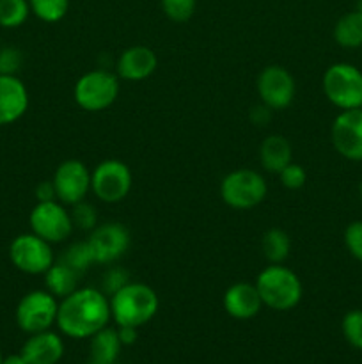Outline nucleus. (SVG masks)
Listing matches in <instances>:
<instances>
[{"label":"nucleus","instance_id":"obj_1","mask_svg":"<svg viewBox=\"0 0 362 364\" xmlns=\"http://www.w3.org/2000/svg\"><path fill=\"white\" fill-rule=\"evenodd\" d=\"M110 320L112 313L109 295L85 287L60 299L55 326L71 340H87L109 326Z\"/></svg>","mask_w":362,"mask_h":364},{"label":"nucleus","instance_id":"obj_2","mask_svg":"<svg viewBox=\"0 0 362 364\" xmlns=\"http://www.w3.org/2000/svg\"><path fill=\"white\" fill-rule=\"evenodd\" d=\"M110 313L117 327H142L155 318L160 301L149 284L128 283L110 295Z\"/></svg>","mask_w":362,"mask_h":364},{"label":"nucleus","instance_id":"obj_3","mask_svg":"<svg viewBox=\"0 0 362 364\" xmlns=\"http://www.w3.org/2000/svg\"><path fill=\"white\" fill-rule=\"evenodd\" d=\"M256 288L261 295L263 306L273 311H290L302 301V281L291 269L283 263H270L259 272Z\"/></svg>","mask_w":362,"mask_h":364},{"label":"nucleus","instance_id":"obj_4","mask_svg":"<svg viewBox=\"0 0 362 364\" xmlns=\"http://www.w3.org/2000/svg\"><path fill=\"white\" fill-rule=\"evenodd\" d=\"M322 87L327 100L337 109H362V71L353 64L336 63L327 68Z\"/></svg>","mask_w":362,"mask_h":364},{"label":"nucleus","instance_id":"obj_5","mask_svg":"<svg viewBox=\"0 0 362 364\" xmlns=\"http://www.w3.org/2000/svg\"><path fill=\"white\" fill-rule=\"evenodd\" d=\"M268 185L265 178L252 169H236L226 174L220 183V196L234 210H252L265 201Z\"/></svg>","mask_w":362,"mask_h":364},{"label":"nucleus","instance_id":"obj_6","mask_svg":"<svg viewBox=\"0 0 362 364\" xmlns=\"http://www.w3.org/2000/svg\"><path fill=\"white\" fill-rule=\"evenodd\" d=\"M73 96L82 110L102 112L119 96V77L106 70L87 71L75 84Z\"/></svg>","mask_w":362,"mask_h":364},{"label":"nucleus","instance_id":"obj_7","mask_svg":"<svg viewBox=\"0 0 362 364\" xmlns=\"http://www.w3.org/2000/svg\"><path fill=\"white\" fill-rule=\"evenodd\" d=\"M57 311V297H53L48 290H32L20 299L14 318L25 334H35L50 331L55 326Z\"/></svg>","mask_w":362,"mask_h":364},{"label":"nucleus","instance_id":"obj_8","mask_svg":"<svg viewBox=\"0 0 362 364\" xmlns=\"http://www.w3.org/2000/svg\"><path fill=\"white\" fill-rule=\"evenodd\" d=\"M9 259L20 272L28 276H45L46 270L55 263L52 244L31 233L18 235L9 245Z\"/></svg>","mask_w":362,"mask_h":364},{"label":"nucleus","instance_id":"obj_9","mask_svg":"<svg viewBox=\"0 0 362 364\" xmlns=\"http://www.w3.org/2000/svg\"><path fill=\"white\" fill-rule=\"evenodd\" d=\"M133 176L130 167L117 159L99 162L91 171V191L103 203H119L130 194Z\"/></svg>","mask_w":362,"mask_h":364},{"label":"nucleus","instance_id":"obj_10","mask_svg":"<svg viewBox=\"0 0 362 364\" xmlns=\"http://www.w3.org/2000/svg\"><path fill=\"white\" fill-rule=\"evenodd\" d=\"M31 231L50 244H60L73 233L71 213L60 201H43L32 208L28 215Z\"/></svg>","mask_w":362,"mask_h":364},{"label":"nucleus","instance_id":"obj_11","mask_svg":"<svg viewBox=\"0 0 362 364\" xmlns=\"http://www.w3.org/2000/svg\"><path fill=\"white\" fill-rule=\"evenodd\" d=\"M330 141L343 159L362 162V109L341 110L330 128Z\"/></svg>","mask_w":362,"mask_h":364},{"label":"nucleus","instance_id":"obj_12","mask_svg":"<svg viewBox=\"0 0 362 364\" xmlns=\"http://www.w3.org/2000/svg\"><path fill=\"white\" fill-rule=\"evenodd\" d=\"M258 92L263 105L270 110H284L291 105L297 92L295 78L286 68L266 66L258 77Z\"/></svg>","mask_w":362,"mask_h":364},{"label":"nucleus","instance_id":"obj_13","mask_svg":"<svg viewBox=\"0 0 362 364\" xmlns=\"http://www.w3.org/2000/svg\"><path fill=\"white\" fill-rule=\"evenodd\" d=\"M57 201L62 205H77L84 201L91 191V171L80 160H64L53 173Z\"/></svg>","mask_w":362,"mask_h":364},{"label":"nucleus","instance_id":"obj_14","mask_svg":"<svg viewBox=\"0 0 362 364\" xmlns=\"http://www.w3.org/2000/svg\"><path fill=\"white\" fill-rule=\"evenodd\" d=\"M89 245L99 265H109L126 255L130 247V231L119 223H105L96 226L89 235Z\"/></svg>","mask_w":362,"mask_h":364},{"label":"nucleus","instance_id":"obj_15","mask_svg":"<svg viewBox=\"0 0 362 364\" xmlns=\"http://www.w3.org/2000/svg\"><path fill=\"white\" fill-rule=\"evenodd\" d=\"M28 109V91L16 75H0V128L23 117Z\"/></svg>","mask_w":362,"mask_h":364},{"label":"nucleus","instance_id":"obj_16","mask_svg":"<svg viewBox=\"0 0 362 364\" xmlns=\"http://www.w3.org/2000/svg\"><path fill=\"white\" fill-rule=\"evenodd\" d=\"M158 66L156 53L149 46H130L117 57V77L128 82H141L151 77Z\"/></svg>","mask_w":362,"mask_h":364},{"label":"nucleus","instance_id":"obj_17","mask_svg":"<svg viewBox=\"0 0 362 364\" xmlns=\"http://www.w3.org/2000/svg\"><path fill=\"white\" fill-rule=\"evenodd\" d=\"M224 309L231 318L251 320L261 311L263 301L258 288L252 283H234L226 290L222 299Z\"/></svg>","mask_w":362,"mask_h":364},{"label":"nucleus","instance_id":"obj_18","mask_svg":"<svg viewBox=\"0 0 362 364\" xmlns=\"http://www.w3.org/2000/svg\"><path fill=\"white\" fill-rule=\"evenodd\" d=\"M20 354L27 364H57L64 355V341L52 329L28 334Z\"/></svg>","mask_w":362,"mask_h":364},{"label":"nucleus","instance_id":"obj_19","mask_svg":"<svg viewBox=\"0 0 362 364\" xmlns=\"http://www.w3.org/2000/svg\"><path fill=\"white\" fill-rule=\"evenodd\" d=\"M291 156H293V149H291L290 141L283 135H268L259 148V162L263 169L273 174H279L287 164L293 162Z\"/></svg>","mask_w":362,"mask_h":364},{"label":"nucleus","instance_id":"obj_20","mask_svg":"<svg viewBox=\"0 0 362 364\" xmlns=\"http://www.w3.org/2000/svg\"><path fill=\"white\" fill-rule=\"evenodd\" d=\"M89 340H91L89 350H91L92 363L116 364V359L119 358L121 348H123L119 334H117V327H103L102 331H98Z\"/></svg>","mask_w":362,"mask_h":364},{"label":"nucleus","instance_id":"obj_21","mask_svg":"<svg viewBox=\"0 0 362 364\" xmlns=\"http://www.w3.org/2000/svg\"><path fill=\"white\" fill-rule=\"evenodd\" d=\"M80 276L82 274H78L77 270H73L64 262L53 263L45 272V287L53 297L64 299L77 290Z\"/></svg>","mask_w":362,"mask_h":364},{"label":"nucleus","instance_id":"obj_22","mask_svg":"<svg viewBox=\"0 0 362 364\" xmlns=\"http://www.w3.org/2000/svg\"><path fill=\"white\" fill-rule=\"evenodd\" d=\"M334 39L343 48L362 46V13L355 9L343 14L334 25Z\"/></svg>","mask_w":362,"mask_h":364},{"label":"nucleus","instance_id":"obj_23","mask_svg":"<svg viewBox=\"0 0 362 364\" xmlns=\"http://www.w3.org/2000/svg\"><path fill=\"white\" fill-rule=\"evenodd\" d=\"M261 251L270 263H283L291 251L290 235L279 228H272L263 235Z\"/></svg>","mask_w":362,"mask_h":364},{"label":"nucleus","instance_id":"obj_24","mask_svg":"<svg viewBox=\"0 0 362 364\" xmlns=\"http://www.w3.org/2000/svg\"><path fill=\"white\" fill-rule=\"evenodd\" d=\"M31 14L28 0H0V27L18 28Z\"/></svg>","mask_w":362,"mask_h":364},{"label":"nucleus","instance_id":"obj_25","mask_svg":"<svg viewBox=\"0 0 362 364\" xmlns=\"http://www.w3.org/2000/svg\"><path fill=\"white\" fill-rule=\"evenodd\" d=\"M31 13L45 23H57L70 9V0H28Z\"/></svg>","mask_w":362,"mask_h":364},{"label":"nucleus","instance_id":"obj_26","mask_svg":"<svg viewBox=\"0 0 362 364\" xmlns=\"http://www.w3.org/2000/svg\"><path fill=\"white\" fill-rule=\"evenodd\" d=\"M66 265H70L71 269L77 270L78 274H84L85 270H89V267L94 265L96 259H94V252H92L91 245L89 242H75L67 247V251L64 252L62 259Z\"/></svg>","mask_w":362,"mask_h":364},{"label":"nucleus","instance_id":"obj_27","mask_svg":"<svg viewBox=\"0 0 362 364\" xmlns=\"http://www.w3.org/2000/svg\"><path fill=\"white\" fill-rule=\"evenodd\" d=\"M341 331L348 343L357 350H362V309H351L343 316Z\"/></svg>","mask_w":362,"mask_h":364},{"label":"nucleus","instance_id":"obj_28","mask_svg":"<svg viewBox=\"0 0 362 364\" xmlns=\"http://www.w3.org/2000/svg\"><path fill=\"white\" fill-rule=\"evenodd\" d=\"M160 4L165 16L177 23L190 20L197 7V0H160Z\"/></svg>","mask_w":362,"mask_h":364},{"label":"nucleus","instance_id":"obj_29","mask_svg":"<svg viewBox=\"0 0 362 364\" xmlns=\"http://www.w3.org/2000/svg\"><path fill=\"white\" fill-rule=\"evenodd\" d=\"M70 213L75 228H80L84 231H92L98 226V213H96L94 206L89 205V203H77V205H73V210Z\"/></svg>","mask_w":362,"mask_h":364},{"label":"nucleus","instance_id":"obj_30","mask_svg":"<svg viewBox=\"0 0 362 364\" xmlns=\"http://www.w3.org/2000/svg\"><path fill=\"white\" fill-rule=\"evenodd\" d=\"M344 245L357 262L362 263V220H353L344 230Z\"/></svg>","mask_w":362,"mask_h":364},{"label":"nucleus","instance_id":"obj_31","mask_svg":"<svg viewBox=\"0 0 362 364\" xmlns=\"http://www.w3.org/2000/svg\"><path fill=\"white\" fill-rule=\"evenodd\" d=\"M279 176L280 183L286 188H290V191H298V188L304 187L305 181H307V173H305V169L300 164L295 162L287 164V166L280 171Z\"/></svg>","mask_w":362,"mask_h":364},{"label":"nucleus","instance_id":"obj_32","mask_svg":"<svg viewBox=\"0 0 362 364\" xmlns=\"http://www.w3.org/2000/svg\"><path fill=\"white\" fill-rule=\"evenodd\" d=\"M23 55L16 46H2L0 48V75H16L20 71Z\"/></svg>","mask_w":362,"mask_h":364},{"label":"nucleus","instance_id":"obj_33","mask_svg":"<svg viewBox=\"0 0 362 364\" xmlns=\"http://www.w3.org/2000/svg\"><path fill=\"white\" fill-rule=\"evenodd\" d=\"M128 283H130V274H128L124 269H121V267H112V269L106 270L105 276H103L102 291L110 297V295L116 294L117 290H121V288Z\"/></svg>","mask_w":362,"mask_h":364},{"label":"nucleus","instance_id":"obj_34","mask_svg":"<svg viewBox=\"0 0 362 364\" xmlns=\"http://www.w3.org/2000/svg\"><path fill=\"white\" fill-rule=\"evenodd\" d=\"M35 198H38V203L43 201H55V187H53V181H41V183L35 187Z\"/></svg>","mask_w":362,"mask_h":364},{"label":"nucleus","instance_id":"obj_35","mask_svg":"<svg viewBox=\"0 0 362 364\" xmlns=\"http://www.w3.org/2000/svg\"><path fill=\"white\" fill-rule=\"evenodd\" d=\"M137 327H117V334H119V340L121 343H123V347H130V345H133L135 341H137Z\"/></svg>","mask_w":362,"mask_h":364},{"label":"nucleus","instance_id":"obj_36","mask_svg":"<svg viewBox=\"0 0 362 364\" xmlns=\"http://www.w3.org/2000/svg\"><path fill=\"white\" fill-rule=\"evenodd\" d=\"M268 114H270L268 107L261 105V107H258V109L252 110L251 117H252V121H254V123L263 124V123H265V121H268Z\"/></svg>","mask_w":362,"mask_h":364},{"label":"nucleus","instance_id":"obj_37","mask_svg":"<svg viewBox=\"0 0 362 364\" xmlns=\"http://www.w3.org/2000/svg\"><path fill=\"white\" fill-rule=\"evenodd\" d=\"M2 364H27V361H25L21 354H11L2 359Z\"/></svg>","mask_w":362,"mask_h":364},{"label":"nucleus","instance_id":"obj_38","mask_svg":"<svg viewBox=\"0 0 362 364\" xmlns=\"http://www.w3.org/2000/svg\"><path fill=\"white\" fill-rule=\"evenodd\" d=\"M355 9L358 11V13H362V0H357V7Z\"/></svg>","mask_w":362,"mask_h":364},{"label":"nucleus","instance_id":"obj_39","mask_svg":"<svg viewBox=\"0 0 362 364\" xmlns=\"http://www.w3.org/2000/svg\"><path fill=\"white\" fill-rule=\"evenodd\" d=\"M358 196H361V201H362V181L361 185H358Z\"/></svg>","mask_w":362,"mask_h":364},{"label":"nucleus","instance_id":"obj_40","mask_svg":"<svg viewBox=\"0 0 362 364\" xmlns=\"http://www.w3.org/2000/svg\"><path fill=\"white\" fill-rule=\"evenodd\" d=\"M2 359H4V355H2V352H0V364H2Z\"/></svg>","mask_w":362,"mask_h":364},{"label":"nucleus","instance_id":"obj_41","mask_svg":"<svg viewBox=\"0 0 362 364\" xmlns=\"http://www.w3.org/2000/svg\"><path fill=\"white\" fill-rule=\"evenodd\" d=\"M89 364H99V363H92V361H91V363H89Z\"/></svg>","mask_w":362,"mask_h":364}]
</instances>
